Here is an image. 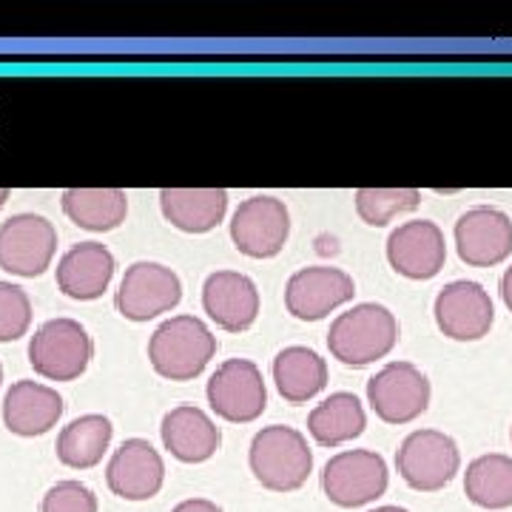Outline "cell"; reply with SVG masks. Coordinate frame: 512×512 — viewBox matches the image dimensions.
<instances>
[{
  "label": "cell",
  "mask_w": 512,
  "mask_h": 512,
  "mask_svg": "<svg viewBox=\"0 0 512 512\" xmlns=\"http://www.w3.org/2000/svg\"><path fill=\"white\" fill-rule=\"evenodd\" d=\"M248 464L254 478L271 493H293L305 487L313 473V453L308 439L288 424L262 427L251 441Z\"/></svg>",
  "instance_id": "obj_1"
},
{
  "label": "cell",
  "mask_w": 512,
  "mask_h": 512,
  "mask_svg": "<svg viewBox=\"0 0 512 512\" xmlns=\"http://www.w3.org/2000/svg\"><path fill=\"white\" fill-rule=\"evenodd\" d=\"M399 342V322L379 302L353 305L348 313L333 319L328 333V348L333 359L348 367L373 365L384 359Z\"/></svg>",
  "instance_id": "obj_2"
},
{
  "label": "cell",
  "mask_w": 512,
  "mask_h": 512,
  "mask_svg": "<svg viewBox=\"0 0 512 512\" xmlns=\"http://www.w3.org/2000/svg\"><path fill=\"white\" fill-rule=\"evenodd\" d=\"M217 353V336L197 316H174L151 333V367L171 382L197 379Z\"/></svg>",
  "instance_id": "obj_3"
},
{
  "label": "cell",
  "mask_w": 512,
  "mask_h": 512,
  "mask_svg": "<svg viewBox=\"0 0 512 512\" xmlns=\"http://www.w3.org/2000/svg\"><path fill=\"white\" fill-rule=\"evenodd\" d=\"M92 336L74 319H49L29 342V362L43 379L74 382L92 362Z\"/></svg>",
  "instance_id": "obj_4"
},
{
  "label": "cell",
  "mask_w": 512,
  "mask_h": 512,
  "mask_svg": "<svg viewBox=\"0 0 512 512\" xmlns=\"http://www.w3.org/2000/svg\"><path fill=\"white\" fill-rule=\"evenodd\" d=\"M396 470L407 487L439 493L461 470L458 444L441 430H416L396 450Z\"/></svg>",
  "instance_id": "obj_5"
},
{
  "label": "cell",
  "mask_w": 512,
  "mask_h": 512,
  "mask_svg": "<svg viewBox=\"0 0 512 512\" xmlns=\"http://www.w3.org/2000/svg\"><path fill=\"white\" fill-rule=\"evenodd\" d=\"M387 484H390L387 464L373 450H345L336 453L322 467V490L330 504L342 510L373 504L387 493Z\"/></svg>",
  "instance_id": "obj_6"
},
{
  "label": "cell",
  "mask_w": 512,
  "mask_h": 512,
  "mask_svg": "<svg viewBox=\"0 0 512 512\" xmlns=\"http://www.w3.org/2000/svg\"><path fill=\"white\" fill-rule=\"evenodd\" d=\"M205 396L211 410L225 421L248 424L256 421L268 407V387L262 370L248 359H228L208 379Z\"/></svg>",
  "instance_id": "obj_7"
},
{
  "label": "cell",
  "mask_w": 512,
  "mask_h": 512,
  "mask_svg": "<svg viewBox=\"0 0 512 512\" xmlns=\"http://www.w3.org/2000/svg\"><path fill=\"white\" fill-rule=\"evenodd\" d=\"M183 299V282L160 262H134L114 296L117 311L131 322H148L160 313L174 311Z\"/></svg>",
  "instance_id": "obj_8"
},
{
  "label": "cell",
  "mask_w": 512,
  "mask_h": 512,
  "mask_svg": "<svg viewBox=\"0 0 512 512\" xmlns=\"http://www.w3.org/2000/svg\"><path fill=\"white\" fill-rule=\"evenodd\" d=\"M367 402L387 424L419 419L430 404V382L410 362H390L367 382Z\"/></svg>",
  "instance_id": "obj_9"
},
{
  "label": "cell",
  "mask_w": 512,
  "mask_h": 512,
  "mask_svg": "<svg viewBox=\"0 0 512 512\" xmlns=\"http://www.w3.org/2000/svg\"><path fill=\"white\" fill-rule=\"evenodd\" d=\"M57 251V231L40 214H18L0 225V268L6 274L35 279Z\"/></svg>",
  "instance_id": "obj_10"
},
{
  "label": "cell",
  "mask_w": 512,
  "mask_h": 512,
  "mask_svg": "<svg viewBox=\"0 0 512 512\" xmlns=\"http://www.w3.org/2000/svg\"><path fill=\"white\" fill-rule=\"evenodd\" d=\"M291 234V214L285 202L259 194L239 205L231 220V239L239 254L251 259H271L276 256Z\"/></svg>",
  "instance_id": "obj_11"
},
{
  "label": "cell",
  "mask_w": 512,
  "mask_h": 512,
  "mask_svg": "<svg viewBox=\"0 0 512 512\" xmlns=\"http://www.w3.org/2000/svg\"><path fill=\"white\" fill-rule=\"evenodd\" d=\"M436 325L444 336L456 342L484 339L495 322V308L490 293L473 279H456L444 285L436 296Z\"/></svg>",
  "instance_id": "obj_12"
},
{
  "label": "cell",
  "mask_w": 512,
  "mask_h": 512,
  "mask_svg": "<svg viewBox=\"0 0 512 512\" xmlns=\"http://www.w3.org/2000/svg\"><path fill=\"white\" fill-rule=\"evenodd\" d=\"M353 293H356L353 279L339 268H325V265L302 268L288 279L285 308L302 322H319L330 311L350 302Z\"/></svg>",
  "instance_id": "obj_13"
},
{
  "label": "cell",
  "mask_w": 512,
  "mask_h": 512,
  "mask_svg": "<svg viewBox=\"0 0 512 512\" xmlns=\"http://www.w3.org/2000/svg\"><path fill=\"white\" fill-rule=\"evenodd\" d=\"M456 248L461 262L473 268H493L512 254V222L504 211L478 205L456 222Z\"/></svg>",
  "instance_id": "obj_14"
},
{
  "label": "cell",
  "mask_w": 512,
  "mask_h": 512,
  "mask_svg": "<svg viewBox=\"0 0 512 512\" xmlns=\"http://www.w3.org/2000/svg\"><path fill=\"white\" fill-rule=\"evenodd\" d=\"M387 262L407 279H433L447 262V242L436 222L413 220L387 239Z\"/></svg>",
  "instance_id": "obj_15"
},
{
  "label": "cell",
  "mask_w": 512,
  "mask_h": 512,
  "mask_svg": "<svg viewBox=\"0 0 512 512\" xmlns=\"http://www.w3.org/2000/svg\"><path fill=\"white\" fill-rule=\"evenodd\" d=\"M109 490L126 501H148L163 490V456L146 439H126L106 470Z\"/></svg>",
  "instance_id": "obj_16"
},
{
  "label": "cell",
  "mask_w": 512,
  "mask_h": 512,
  "mask_svg": "<svg viewBox=\"0 0 512 512\" xmlns=\"http://www.w3.org/2000/svg\"><path fill=\"white\" fill-rule=\"evenodd\" d=\"M202 308L222 330H248L259 316V291L254 279L239 271L211 274L202 285Z\"/></svg>",
  "instance_id": "obj_17"
},
{
  "label": "cell",
  "mask_w": 512,
  "mask_h": 512,
  "mask_svg": "<svg viewBox=\"0 0 512 512\" xmlns=\"http://www.w3.org/2000/svg\"><path fill=\"white\" fill-rule=\"evenodd\" d=\"M165 450L183 464H202L220 450L222 433L214 419L194 407V404H180L168 410L160 424Z\"/></svg>",
  "instance_id": "obj_18"
},
{
  "label": "cell",
  "mask_w": 512,
  "mask_h": 512,
  "mask_svg": "<svg viewBox=\"0 0 512 512\" xmlns=\"http://www.w3.org/2000/svg\"><path fill=\"white\" fill-rule=\"evenodd\" d=\"M114 276V256L100 242H80L69 248L57 265V288L69 299H100Z\"/></svg>",
  "instance_id": "obj_19"
},
{
  "label": "cell",
  "mask_w": 512,
  "mask_h": 512,
  "mask_svg": "<svg viewBox=\"0 0 512 512\" xmlns=\"http://www.w3.org/2000/svg\"><path fill=\"white\" fill-rule=\"evenodd\" d=\"M63 416L60 393L40 382H15L3 399V424L15 436H43Z\"/></svg>",
  "instance_id": "obj_20"
},
{
  "label": "cell",
  "mask_w": 512,
  "mask_h": 512,
  "mask_svg": "<svg viewBox=\"0 0 512 512\" xmlns=\"http://www.w3.org/2000/svg\"><path fill=\"white\" fill-rule=\"evenodd\" d=\"M163 217L185 234L214 231L228 211V191L222 188H163Z\"/></svg>",
  "instance_id": "obj_21"
},
{
  "label": "cell",
  "mask_w": 512,
  "mask_h": 512,
  "mask_svg": "<svg viewBox=\"0 0 512 512\" xmlns=\"http://www.w3.org/2000/svg\"><path fill=\"white\" fill-rule=\"evenodd\" d=\"M274 382L288 404L311 402L328 384V362L316 350L291 345L276 353Z\"/></svg>",
  "instance_id": "obj_22"
},
{
  "label": "cell",
  "mask_w": 512,
  "mask_h": 512,
  "mask_svg": "<svg viewBox=\"0 0 512 512\" xmlns=\"http://www.w3.org/2000/svg\"><path fill=\"white\" fill-rule=\"evenodd\" d=\"M367 416L362 402L353 393H330L325 402H319L308 416V433L322 447H339L345 441L359 439L365 433Z\"/></svg>",
  "instance_id": "obj_23"
},
{
  "label": "cell",
  "mask_w": 512,
  "mask_h": 512,
  "mask_svg": "<svg viewBox=\"0 0 512 512\" xmlns=\"http://www.w3.org/2000/svg\"><path fill=\"white\" fill-rule=\"evenodd\" d=\"M66 217L86 231H114L126 222L128 197L120 188H69L63 191Z\"/></svg>",
  "instance_id": "obj_24"
},
{
  "label": "cell",
  "mask_w": 512,
  "mask_h": 512,
  "mask_svg": "<svg viewBox=\"0 0 512 512\" xmlns=\"http://www.w3.org/2000/svg\"><path fill=\"white\" fill-rule=\"evenodd\" d=\"M114 427L106 416L100 413H89L80 419L69 421L60 436H57V458L60 464L72 467V470H89L97 467L106 450H109Z\"/></svg>",
  "instance_id": "obj_25"
},
{
  "label": "cell",
  "mask_w": 512,
  "mask_h": 512,
  "mask_svg": "<svg viewBox=\"0 0 512 512\" xmlns=\"http://www.w3.org/2000/svg\"><path fill=\"white\" fill-rule=\"evenodd\" d=\"M464 493L481 510H510L512 507V458L504 453H487L467 464Z\"/></svg>",
  "instance_id": "obj_26"
},
{
  "label": "cell",
  "mask_w": 512,
  "mask_h": 512,
  "mask_svg": "<svg viewBox=\"0 0 512 512\" xmlns=\"http://www.w3.org/2000/svg\"><path fill=\"white\" fill-rule=\"evenodd\" d=\"M421 202V194L416 188H359L356 191V214L373 225L384 228L399 214L416 211Z\"/></svg>",
  "instance_id": "obj_27"
},
{
  "label": "cell",
  "mask_w": 512,
  "mask_h": 512,
  "mask_svg": "<svg viewBox=\"0 0 512 512\" xmlns=\"http://www.w3.org/2000/svg\"><path fill=\"white\" fill-rule=\"evenodd\" d=\"M32 325V302L20 285L0 282V342H15Z\"/></svg>",
  "instance_id": "obj_28"
},
{
  "label": "cell",
  "mask_w": 512,
  "mask_h": 512,
  "mask_svg": "<svg viewBox=\"0 0 512 512\" xmlns=\"http://www.w3.org/2000/svg\"><path fill=\"white\" fill-rule=\"evenodd\" d=\"M40 512H97V495L80 481H57L43 495Z\"/></svg>",
  "instance_id": "obj_29"
},
{
  "label": "cell",
  "mask_w": 512,
  "mask_h": 512,
  "mask_svg": "<svg viewBox=\"0 0 512 512\" xmlns=\"http://www.w3.org/2000/svg\"><path fill=\"white\" fill-rule=\"evenodd\" d=\"M171 512H222V507L208 498H188V501H180Z\"/></svg>",
  "instance_id": "obj_30"
},
{
  "label": "cell",
  "mask_w": 512,
  "mask_h": 512,
  "mask_svg": "<svg viewBox=\"0 0 512 512\" xmlns=\"http://www.w3.org/2000/svg\"><path fill=\"white\" fill-rule=\"evenodd\" d=\"M501 299H504V305L512 311V265L501 276Z\"/></svg>",
  "instance_id": "obj_31"
},
{
  "label": "cell",
  "mask_w": 512,
  "mask_h": 512,
  "mask_svg": "<svg viewBox=\"0 0 512 512\" xmlns=\"http://www.w3.org/2000/svg\"><path fill=\"white\" fill-rule=\"evenodd\" d=\"M367 512H410V510H404V507H396V504H384V507H376V510H367Z\"/></svg>",
  "instance_id": "obj_32"
},
{
  "label": "cell",
  "mask_w": 512,
  "mask_h": 512,
  "mask_svg": "<svg viewBox=\"0 0 512 512\" xmlns=\"http://www.w3.org/2000/svg\"><path fill=\"white\" fill-rule=\"evenodd\" d=\"M6 200H9V188H0V208L6 205Z\"/></svg>",
  "instance_id": "obj_33"
},
{
  "label": "cell",
  "mask_w": 512,
  "mask_h": 512,
  "mask_svg": "<svg viewBox=\"0 0 512 512\" xmlns=\"http://www.w3.org/2000/svg\"><path fill=\"white\" fill-rule=\"evenodd\" d=\"M0 382H3V367H0Z\"/></svg>",
  "instance_id": "obj_34"
},
{
  "label": "cell",
  "mask_w": 512,
  "mask_h": 512,
  "mask_svg": "<svg viewBox=\"0 0 512 512\" xmlns=\"http://www.w3.org/2000/svg\"><path fill=\"white\" fill-rule=\"evenodd\" d=\"M510 439H512V427H510Z\"/></svg>",
  "instance_id": "obj_35"
}]
</instances>
